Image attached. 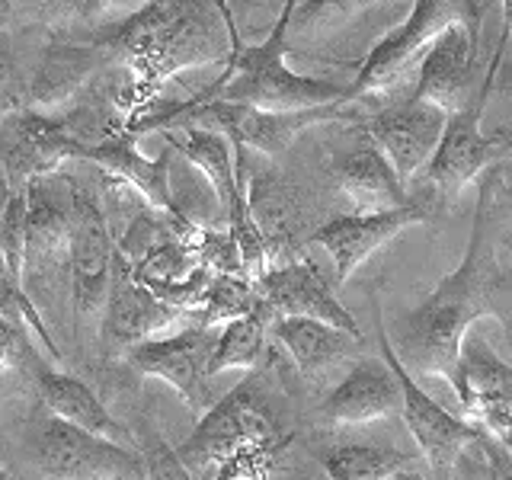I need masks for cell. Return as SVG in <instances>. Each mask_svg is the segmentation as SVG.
<instances>
[{"instance_id": "obj_23", "label": "cell", "mask_w": 512, "mask_h": 480, "mask_svg": "<svg viewBox=\"0 0 512 480\" xmlns=\"http://www.w3.org/2000/svg\"><path fill=\"white\" fill-rule=\"evenodd\" d=\"M272 333L288 349L301 375L317 378L362 349V336L336 330L314 317H272Z\"/></svg>"}, {"instance_id": "obj_20", "label": "cell", "mask_w": 512, "mask_h": 480, "mask_svg": "<svg viewBox=\"0 0 512 480\" xmlns=\"http://www.w3.org/2000/svg\"><path fill=\"white\" fill-rule=\"evenodd\" d=\"M106 48L100 45H71V42H55L48 45L36 74L26 84V106L55 116V109L68 106L80 87L96 74V68L103 64Z\"/></svg>"}, {"instance_id": "obj_28", "label": "cell", "mask_w": 512, "mask_h": 480, "mask_svg": "<svg viewBox=\"0 0 512 480\" xmlns=\"http://www.w3.org/2000/svg\"><path fill=\"white\" fill-rule=\"evenodd\" d=\"M23 260H26V189H13L7 215L0 221V266L4 279L23 285Z\"/></svg>"}, {"instance_id": "obj_42", "label": "cell", "mask_w": 512, "mask_h": 480, "mask_svg": "<svg viewBox=\"0 0 512 480\" xmlns=\"http://www.w3.org/2000/svg\"><path fill=\"white\" fill-rule=\"evenodd\" d=\"M103 480H132V477H103Z\"/></svg>"}, {"instance_id": "obj_3", "label": "cell", "mask_w": 512, "mask_h": 480, "mask_svg": "<svg viewBox=\"0 0 512 480\" xmlns=\"http://www.w3.org/2000/svg\"><path fill=\"white\" fill-rule=\"evenodd\" d=\"M298 7V0H285L282 16L272 26L269 39L260 45H247L231 20V55L224 61V77L189 103L224 100V103H250L260 109H311L327 103H352L349 87L333 84L324 77L295 74L285 64V39L288 23Z\"/></svg>"}, {"instance_id": "obj_15", "label": "cell", "mask_w": 512, "mask_h": 480, "mask_svg": "<svg viewBox=\"0 0 512 480\" xmlns=\"http://www.w3.org/2000/svg\"><path fill=\"white\" fill-rule=\"evenodd\" d=\"M442 128H445V112L439 106L420 103L410 96L407 103L388 106L378 116L368 119L365 135L391 160L400 183L407 186L429 164V157L442 138Z\"/></svg>"}, {"instance_id": "obj_22", "label": "cell", "mask_w": 512, "mask_h": 480, "mask_svg": "<svg viewBox=\"0 0 512 480\" xmlns=\"http://www.w3.org/2000/svg\"><path fill=\"white\" fill-rule=\"evenodd\" d=\"M173 151H180L192 167H196L212 196L221 205V218L228 221L231 208L240 196H247L244 180H247V160L244 154H237L231 148V141L221 132H212V128H199V125H183V141L173 138L170 132L164 135Z\"/></svg>"}, {"instance_id": "obj_34", "label": "cell", "mask_w": 512, "mask_h": 480, "mask_svg": "<svg viewBox=\"0 0 512 480\" xmlns=\"http://www.w3.org/2000/svg\"><path fill=\"white\" fill-rule=\"evenodd\" d=\"M148 4L151 0H80V16L100 26H119Z\"/></svg>"}, {"instance_id": "obj_2", "label": "cell", "mask_w": 512, "mask_h": 480, "mask_svg": "<svg viewBox=\"0 0 512 480\" xmlns=\"http://www.w3.org/2000/svg\"><path fill=\"white\" fill-rule=\"evenodd\" d=\"M231 20L224 0H151L132 20L112 26L96 45L119 55L132 74L128 93L138 116L173 74L228 61Z\"/></svg>"}, {"instance_id": "obj_8", "label": "cell", "mask_w": 512, "mask_h": 480, "mask_svg": "<svg viewBox=\"0 0 512 480\" xmlns=\"http://www.w3.org/2000/svg\"><path fill=\"white\" fill-rule=\"evenodd\" d=\"M100 346L106 359H122L128 349L141 340H151L157 333H176L199 324V314L180 311L173 304L160 301L148 285H144L132 263L116 250L109 269V292L100 314Z\"/></svg>"}, {"instance_id": "obj_21", "label": "cell", "mask_w": 512, "mask_h": 480, "mask_svg": "<svg viewBox=\"0 0 512 480\" xmlns=\"http://www.w3.org/2000/svg\"><path fill=\"white\" fill-rule=\"evenodd\" d=\"M26 189V272L52 269L58 260L68 256V234H71V183L64 192L52 189L42 180H32Z\"/></svg>"}, {"instance_id": "obj_13", "label": "cell", "mask_w": 512, "mask_h": 480, "mask_svg": "<svg viewBox=\"0 0 512 480\" xmlns=\"http://www.w3.org/2000/svg\"><path fill=\"white\" fill-rule=\"evenodd\" d=\"M432 215L423 202H407L397 208H381V212H356L327 221L324 228L311 234V244L324 247L336 266V282H349V276L362 263L391 244L397 234H404L413 224H426Z\"/></svg>"}, {"instance_id": "obj_18", "label": "cell", "mask_w": 512, "mask_h": 480, "mask_svg": "<svg viewBox=\"0 0 512 480\" xmlns=\"http://www.w3.org/2000/svg\"><path fill=\"white\" fill-rule=\"evenodd\" d=\"M84 157L106 173V180L135 189L138 196L148 202V208H154V212H173L170 151H164L154 160L144 157L138 151V132L128 128V132L109 135L100 144H87Z\"/></svg>"}, {"instance_id": "obj_11", "label": "cell", "mask_w": 512, "mask_h": 480, "mask_svg": "<svg viewBox=\"0 0 512 480\" xmlns=\"http://www.w3.org/2000/svg\"><path fill=\"white\" fill-rule=\"evenodd\" d=\"M218 330L192 324L167 336H151L125 352V362L138 375L160 378L180 394L192 410H208V356H212Z\"/></svg>"}, {"instance_id": "obj_41", "label": "cell", "mask_w": 512, "mask_h": 480, "mask_svg": "<svg viewBox=\"0 0 512 480\" xmlns=\"http://www.w3.org/2000/svg\"><path fill=\"white\" fill-rule=\"evenodd\" d=\"M0 480H13V474H10V468H0Z\"/></svg>"}, {"instance_id": "obj_4", "label": "cell", "mask_w": 512, "mask_h": 480, "mask_svg": "<svg viewBox=\"0 0 512 480\" xmlns=\"http://www.w3.org/2000/svg\"><path fill=\"white\" fill-rule=\"evenodd\" d=\"M480 20H484V0H413L407 20L368 52L359 77L349 84V100L394 87L420 61L426 45L448 26H464L480 45Z\"/></svg>"}, {"instance_id": "obj_35", "label": "cell", "mask_w": 512, "mask_h": 480, "mask_svg": "<svg viewBox=\"0 0 512 480\" xmlns=\"http://www.w3.org/2000/svg\"><path fill=\"white\" fill-rule=\"evenodd\" d=\"M474 445L480 448V455H484L487 480H512V452L506 448V442H500L493 432L484 429Z\"/></svg>"}, {"instance_id": "obj_16", "label": "cell", "mask_w": 512, "mask_h": 480, "mask_svg": "<svg viewBox=\"0 0 512 480\" xmlns=\"http://www.w3.org/2000/svg\"><path fill=\"white\" fill-rule=\"evenodd\" d=\"M477 42L464 26H448L426 45L420 55V77H416L413 100L455 112L471 103L474 90Z\"/></svg>"}, {"instance_id": "obj_36", "label": "cell", "mask_w": 512, "mask_h": 480, "mask_svg": "<svg viewBox=\"0 0 512 480\" xmlns=\"http://www.w3.org/2000/svg\"><path fill=\"white\" fill-rule=\"evenodd\" d=\"M10 199H13V183H10V176H7L4 164H0V221H4V215H7Z\"/></svg>"}, {"instance_id": "obj_17", "label": "cell", "mask_w": 512, "mask_h": 480, "mask_svg": "<svg viewBox=\"0 0 512 480\" xmlns=\"http://www.w3.org/2000/svg\"><path fill=\"white\" fill-rule=\"evenodd\" d=\"M29 368H32V378H36L39 397L48 407V413L58 416V420H64V423L77 426V429H87L100 439L132 448L135 436L103 407V400L96 397L84 381L68 375V372H58V368H52V365H42L39 352H32L29 356Z\"/></svg>"}, {"instance_id": "obj_7", "label": "cell", "mask_w": 512, "mask_h": 480, "mask_svg": "<svg viewBox=\"0 0 512 480\" xmlns=\"http://www.w3.org/2000/svg\"><path fill=\"white\" fill-rule=\"evenodd\" d=\"M375 333H378L381 359L388 362L391 372L397 375L400 416H404L410 436L416 439V445H420V452L429 461V468L436 471V477L439 480H452L458 458L477 442V436L484 429L474 426L471 420H461V416L448 413L436 397H429L423 391V384L416 381L404 368V362L397 359V352L391 346V333L384 330V320H381L378 308H375Z\"/></svg>"}, {"instance_id": "obj_39", "label": "cell", "mask_w": 512, "mask_h": 480, "mask_svg": "<svg viewBox=\"0 0 512 480\" xmlns=\"http://www.w3.org/2000/svg\"><path fill=\"white\" fill-rule=\"evenodd\" d=\"M506 196H509V212H512V173L506 176Z\"/></svg>"}, {"instance_id": "obj_38", "label": "cell", "mask_w": 512, "mask_h": 480, "mask_svg": "<svg viewBox=\"0 0 512 480\" xmlns=\"http://www.w3.org/2000/svg\"><path fill=\"white\" fill-rule=\"evenodd\" d=\"M391 480H426V477H420V474H413V471H407V468H404L400 474H394Z\"/></svg>"}, {"instance_id": "obj_29", "label": "cell", "mask_w": 512, "mask_h": 480, "mask_svg": "<svg viewBox=\"0 0 512 480\" xmlns=\"http://www.w3.org/2000/svg\"><path fill=\"white\" fill-rule=\"evenodd\" d=\"M80 13V0H0V32L23 23H61Z\"/></svg>"}, {"instance_id": "obj_14", "label": "cell", "mask_w": 512, "mask_h": 480, "mask_svg": "<svg viewBox=\"0 0 512 480\" xmlns=\"http://www.w3.org/2000/svg\"><path fill=\"white\" fill-rule=\"evenodd\" d=\"M253 288L272 311V317H314L336 330L362 336L359 320L349 314V308H343V301L333 295L330 282L320 276V269L311 260H288L279 266H266V272Z\"/></svg>"}, {"instance_id": "obj_32", "label": "cell", "mask_w": 512, "mask_h": 480, "mask_svg": "<svg viewBox=\"0 0 512 480\" xmlns=\"http://www.w3.org/2000/svg\"><path fill=\"white\" fill-rule=\"evenodd\" d=\"M141 458L148 480H192L186 464L176 455V448H170L160 436H148V442L141 445Z\"/></svg>"}, {"instance_id": "obj_30", "label": "cell", "mask_w": 512, "mask_h": 480, "mask_svg": "<svg viewBox=\"0 0 512 480\" xmlns=\"http://www.w3.org/2000/svg\"><path fill=\"white\" fill-rule=\"evenodd\" d=\"M272 452H276V448H269V445H250L244 452L231 455L208 480H269Z\"/></svg>"}, {"instance_id": "obj_33", "label": "cell", "mask_w": 512, "mask_h": 480, "mask_svg": "<svg viewBox=\"0 0 512 480\" xmlns=\"http://www.w3.org/2000/svg\"><path fill=\"white\" fill-rule=\"evenodd\" d=\"M20 109H26V87L10 52V36L0 32V116H13Z\"/></svg>"}, {"instance_id": "obj_12", "label": "cell", "mask_w": 512, "mask_h": 480, "mask_svg": "<svg viewBox=\"0 0 512 480\" xmlns=\"http://www.w3.org/2000/svg\"><path fill=\"white\" fill-rule=\"evenodd\" d=\"M7 119V132L0 138V154H4L0 164H4L13 189H23L42 176H55L64 160L84 157L87 151V144L58 116H45V112L26 106Z\"/></svg>"}, {"instance_id": "obj_9", "label": "cell", "mask_w": 512, "mask_h": 480, "mask_svg": "<svg viewBox=\"0 0 512 480\" xmlns=\"http://www.w3.org/2000/svg\"><path fill=\"white\" fill-rule=\"evenodd\" d=\"M112 244L109 224L93 192L71 183V234H68V282L74 304V327L84 333L96 317L103 314L109 292V269H112Z\"/></svg>"}, {"instance_id": "obj_25", "label": "cell", "mask_w": 512, "mask_h": 480, "mask_svg": "<svg viewBox=\"0 0 512 480\" xmlns=\"http://www.w3.org/2000/svg\"><path fill=\"white\" fill-rule=\"evenodd\" d=\"M272 320V311L260 301L250 314L228 320L212 346V356H208V375H221L231 372V368H253L263 356L266 346V324Z\"/></svg>"}, {"instance_id": "obj_31", "label": "cell", "mask_w": 512, "mask_h": 480, "mask_svg": "<svg viewBox=\"0 0 512 480\" xmlns=\"http://www.w3.org/2000/svg\"><path fill=\"white\" fill-rule=\"evenodd\" d=\"M26 324L20 314H13L7 308H0V375L10 372V368L29 362V356L36 349L26 340Z\"/></svg>"}, {"instance_id": "obj_24", "label": "cell", "mask_w": 512, "mask_h": 480, "mask_svg": "<svg viewBox=\"0 0 512 480\" xmlns=\"http://www.w3.org/2000/svg\"><path fill=\"white\" fill-rule=\"evenodd\" d=\"M340 192L356 205V212H381V208L407 205V186L400 183L391 160L384 157L375 141H362L340 167H336Z\"/></svg>"}, {"instance_id": "obj_40", "label": "cell", "mask_w": 512, "mask_h": 480, "mask_svg": "<svg viewBox=\"0 0 512 480\" xmlns=\"http://www.w3.org/2000/svg\"><path fill=\"white\" fill-rule=\"evenodd\" d=\"M500 135L506 138V144H509V148H512V128H500Z\"/></svg>"}, {"instance_id": "obj_19", "label": "cell", "mask_w": 512, "mask_h": 480, "mask_svg": "<svg viewBox=\"0 0 512 480\" xmlns=\"http://www.w3.org/2000/svg\"><path fill=\"white\" fill-rule=\"evenodd\" d=\"M324 420L333 426H356L400 413V384L384 359H359L324 400Z\"/></svg>"}, {"instance_id": "obj_10", "label": "cell", "mask_w": 512, "mask_h": 480, "mask_svg": "<svg viewBox=\"0 0 512 480\" xmlns=\"http://www.w3.org/2000/svg\"><path fill=\"white\" fill-rule=\"evenodd\" d=\"M39 468L52 480L144 477V458L135 448L93 436L87 429L48 416L39 436Z\"/></svg>"}, {"instance_id": "obj_26", "label": "cell", "mask_w": 512, "mask_h": 480, "mask_svg": "<svg viewBox=\"0 0 512 480\" xmlns=\"http://www.w3.org/2000/svg\"><path fill=\"white\" fill-rule=\"evenodd\" d=\"M407 468V455L384 445H336L324 455L330 480H391Z\"/></svg>"}, {"instance_id": "obj_1", "label": "cell", "mask_w": 512, "mask_h": 480, "mask_svg": "<svg viewBox=\"0 0 512 480\" xmlns=\"http://www.w3.org/2000/svg\"><path fill=\"white\" fill-rule=\"evenodd\" d=\"M493 228V180H480L477 208L471 224V240L461 263L432 288L429 298L397 320L394 352L410 375L442 378L461 391V346L464 336L480 317H500L506 327L512 320L500 308V295L506 288V272L496 256L490 237Z\"/></svg>"}, {"instance_id": "obj_6", "label": "cell", "mask_w": 512, "mask_h": 480, "mask_svg": "<svg viewBox=\"0 0 512 480\" xmlns=\"http://www.w3.org/2000/svg\"><path fill=\"white\" fill-rule=\"evenodd\" d=\"M250 445L276 448V423L269 420L256 381H240L231 394L202 413L196 432L176 448V455L192 480H208L231 455Z\"/></svg>"}, {"instance_id": "obj_5", "label": "cell", "mask_w": 512, "mask_h": 480, "mask_svg": "<svg viewBox=\"0 0 512 480\" xmlns=\"http://www.w3.org/2000/svg\"><path fill=\"white\" fill-rule=\"evenodd\" d=\"M506 48H496L493 58H490V68L487 77L480 80L477 93L471 96L468 106H461L455 112H445V128H442V138L432 151L429 164H426V180L429 186L436 189V196L442 202H452L458 192L480 180L496 157H500L509 144L500 132L484 135V112H487V100H490V90H493V77L500 71Z\"/></svg>"}, {"instance_id": "obj_27", "label": "cell", "mask_w": 512, "mask_h": 480, "mask_svg": "<svg viewBox=\"0 0 512 480\" xmlns=\"http://www.w3.org/2000/svg\"><path fill=\"white\" fill-rule=\"evenodd\" d=\"M256 304H260V295H256V288L244 276H237V272H215L202 301L199 324L221 330L228 320L250 314Z\"/></svg>"}, {"instance_id": "obj_43", "label": "cell", "mask_w": 512, "mask_h": 480, "mask_svg": "<svg viewBox=\"0 0 512 480\" xmlns=\"http://www.w3.org/2000/svg\"><path fill=\"white\" fill-rule=\"evenodd\" d=\"M365 4H372V0H365Z\"/></svg>"}, {"instance_id": "obj_37", "label": "cell", "mask_w": 512, "mask_h": 480, "mask_svg": "<svg viewBox=\"0 0 512 480\" xmlns=\"http://www.w3.org/2000/svg\"><path fill=\"white\" fill-rule=\"evenodd\" d=\"M512 39V0H503V36L496 42V48H506Z\"/></svg>"}]
</instances>
